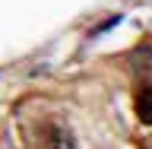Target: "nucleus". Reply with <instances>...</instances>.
Returning <instances> with one entry per match:
<instances>
[{"instance_id": "obj_1", "label": "nucleus", "mask_w": 152, "mask_h": 149, "mask_svg": "<svg viewBox=\"0 0 152 149\" xmlns=\"http://www.w3.org/2000/svg\"><path fill=\"white\" fill-rule=\"evenodd\" d=\"M35 149H76V143L64 124H45L35 137Z\"/></svg>"}, {"instance_id": "obj_2", "label": "nucleus", "mask_w": 152, "mask_h": 149, "mask_svg": "<svg viewBox=\"0 0 152 149\" xmlns=\"http://www.w3.org/2000/svg\"><path fill=\"white\" fill-rule=\"evenodd\" d=\"M130 67L136 70V73H146V76H149L152 73V45H140V48H136L133 57H130Z\"/></svg>"}, {"instance_id": "obj_3", "label": "nucleus", "mask_w": 152, "mask_h": 149, "mask_svg": "<svg viewBox=\"0 0 152 149\" xmlns=\"http://www.w3.org/2000/svg\"><path fill=\"white\" fill-rule=\"evenodd\" d=\"M136 117L152 127V86H146V89L136 92Z\"/></svg>"}]
</instances>
